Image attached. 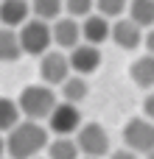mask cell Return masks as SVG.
<instances>
[{
	"label": "cell",
	"instance_id": "obj_21",
	"mask_svg": "<svg viewBox=\"0 0 154 159\" xmlns=\"http://www.w3.org/2000/svg\"><path fill=\"white\" fill-rule=\"evenodd\" d=\"M65 8L70 17H87L95 8V0H65Z\"/></svg>",
	"mask_w": 154,
	"mask_h": 159
},
{
	"label": "cell",
	"instance_id": "obj_13",
	"mask_svg": "<svg viewBox=\"0 0 154 159\" xmlns=\"http://www.w3.org/2000/svg\"><path fill=\"white\" fill-rule=\"evenodd\" d=\"M129 75L132 81L140 87V89H152L154 87V56L146 53V56H137L129 67Z\"/></svg>",
	"mask_w": 154,
	"mask_h": 159
},
{
	"label": "cell",
	"instance_id": "obj_22",
	"mask_svg": "<svg viewBox=\"0 0 154 159\" xmlns=\"http://www.w3.org/2000/svg\"><path fill=\"white\" fill-rule=\"evenodd\" d=\"M143 115L154 123V92H149V95H146V101H143Z\"/></svg>",
	"mask_w": 154,
	"mask_h": 159
},
{
	"label": "cell",
	"instance_id": "obj_27",
	"mask_svg": "<svg viewBox=\"0 0 154 159\" xmlns=\"http://www.w3.org/2000/svg\"><path fill=\"white\" fill-rule=\"evenodd\" d=\"M34 159H45V157H34Z\"/></svg>",
	"mask_w": 154,
	"mask_h": 159
},
{
	"label": "cell",
	"instance_id": "obj_5",
	"mask_svg": "<svg viewBox=\"0 0 154 159\" xmlns=\"http://www.w3.org/2000/svg\"><path fill=\"white\" fill-rule=\"evenodd\" d=\"M81 126V112L79 103H67V101H56V106L48 115V131H53L56 137H73Z\"/></svg>",
	"mask_w": 154,
	"mask_h": 159
},
{
	"label": "cell",
	"instance_id": "obj_11",
	"mask_svg": "<svg viewBox=\"0 0 154 159\" xmlns=\"http://www.w3.org/2000/svg\"><path fill=\"white\" fill-rule=\"evenodd\" d=\"M28 17H31V3L28 0H0V25L20 28Z\"/></svg>",
	"mask_w": 154,
	"mask_h": 159
},
{
	"label": "cell",
	"instance_id": "obj_1",
	"mask_svg": "<svg viewBox=\"0 0 154 159\" xmlns=\"http://www.w3.org/2000/svg\"><path fill=\"white\" fill-rule=\"evenodd\" d=\"M51 137L39 120H22L6 134V154L8 159H34L48 148Z\"/></svg>",
	"mask_w": 154,
	"mask_h": 159
},
{
	"label": "cell",
	"instance_id": "obj_23",
	"mask_svg": "<svg viewBox=\"0 0 154 159\" xmlns=\"http://www.w3.org/2000/svg\"><path fill=\"white\" fill-rule=\"evenodd\" d=\"M143 45H146V53H152V56H154V25L143 34Z\"/></svg>",
	"mask_w": 154,
	"mask_h": 159
},
{
	"label": "cell",
	"instance_id": "obj_2",
	"mask_svg": "<svg viewBox=\"0 0 154 159\" xmlns=\"http://www.w3.org/2000/svg\"><path fill=\"white\" fill-rule=\"evenodd\" d=\"M56 101L59 98H56L53 87H48V84H31V87H25L20 92L17 106H20V115L25 120H48V115L56 106Z\"/></svg>",
	"mask_w": 154,
	"mask_h": 159
},
{
	"label": "cell",
	"instance_id": "obj_24",
	"mask_svg": "<svg viewBox=\"0 0 154 159\" xmlns=\"http://www.w3.org/2000/svg\"><path fill=\"white\" fill-rule=\"evenodd\" d=\"M109 159H137V154H135V151H129V148H121V151H112Z\"/></svg>",
	"mask_w": 154,
	"mask_h": 159
},
{
	"label": "cell",
	"instance_id": "obj_14",
	"mask_svg": "<svg viewBox=\"0 0 154 159\" xmlns=\"http://www.w3.org/2000/svg\"><path fill=\"white\" fill-rule=\"evenodd\" d=\"M59 89H62V101H67V103H81V101L87 98V92H90V84L84 81V75H67V78L59 84Z\"/></svg>",
	"mask_w": 154,
	"mask_h": 159
},
{
	"label": "cell",
	"instance_id": "obj_7",
	"mask_svg": "<svg viewBox=\"0 0 154 159\" xmlns=\"http://www.w3.org/2000/svg\"><path fill=\"white\" fill-rule=\"evenodd\" d=\"M67 64L76 75H90L101 67V48L90 42H79L76 48L67 50Z\"/></svg>",
	"mask_w": 154,
	"mask_h": 159
},
{
	"label": "cell",
	"instance_id": "obj_9",
	"mask_svg": "<svg viewBox=\"0 0 154 159\" xmlns=\"http://www.w3.org/2000/svg\"><path fill=\"white\" fill-rule=\"evenodd\" d=\"M51 36L59 50H70L81 42V22L76 17H56L51 25Z\"/></svg>",
	"mask_w": 154,
	"mask_h": 159
},
{
	"label": "cell",
	"instance_id": "obj_25",
	"mask_svg": "<svg viewBox=\"0 0 154 159\" xmlns=\"http://www.w3.org/2000/svg\"><path fill=\"white\" fill-rule=\"evenodd\" d=\"M3 154H6V137L0 134V159H3Z\"/></svg>",
	"mask_w": 154,
	"mask_h": 159
},
{
	"label": "cell",
	"instance_id": "obj_3",
	"mask_svg": "<svg viewBox=\"0 0 154 159\" xmlns=\"http://www.w3.org/2000/svg\"><path fill=\"white\" fill-rule=\"evenodd\" d=\"M17 39H20L22 53H28V56H42V53L51 50V45H53L51 22H45V20H39V17H28V20L20 25Z\"/></svg>",
	"mask_w": 154,
	"mask_h": 159
},
{
	"label": "cell",
	"instance_id": "obj_6",
	"mask_svg": "<svg viewBox=\"0 0 154 159\" xmlns=\"http://www.w3.org/2000/svg\"><path fill=\"white\" fill-rule=\"evenodd\" d=\"M123 143L135 154H149L154 148V123L149 117H132L123 126Z\"/></svg>",
	"mask_w": 154,
	"mask_h": 159
},
{
	"label": "cell",
	"instance_id": "obj_15",
	"mask_svg": "<svg viewBox=\"0 0 154 159\" xmlns=\"http://www.w3.org/2000/svg\"><path fill=\"white\" fill-rule=\"evenodd\" d=\"M22 56V48H20V39H17V31L14 28H6L0 25V61H17Z\"/></svg>",
	"mask_w": 154,
	"mask_h": 159
},
{
	"label": "cell",
	"instance_id": "obj_8",
	"mask_svg": "<svg viewBox=\"0 0 154 159\" xmlns=\"http://www.w3.org/2000/svg\"><path fill=\"white\" fill-rule=\"evenodd\" d=\"M67 75H70V64H67V56L62 50H45L39 56V78H42V84L59 87Z\"/></svg>",
	"mask_w": 154,
	"mask_h": 159
},
{
	"label": "cell",
	"instance_id": "obj_12",
	"mask_svg": "<svg viewBox=\"0 0 154 159\" xmlns=\"http://www.w3.org/2000/svg\"><path fill=\"white\" fill-rule=\"evenodd\" d=\"M109 39V20L101 14H87L81 20V42L90 45H101Z\"/></svg>",
	"mask_w": 154,
	"mask_h": 159
},
{
	"label": "cell",
	"instance_id": "obj_28",
	"mask_svg": "<svg viewBox=\"0 0 154 159\" xmlns=\"http://www.w3.org/2000/svg\"><path fill=\"white\" fill-rule=\"evenodd\" d=\"M81 159H93V157H81Z\"/></svg>",
	"mask_w": 154,
	"mask_h": 159
},
{
	"label": "cell",
	"instance_id": "obj_10",
	"mask_svg": "<svg viewBox=\"0 0 154 159\" xmlns=\"http://www.w3.org/2000/svg\"><path fill=\"white\" fill-rule=\"evenodd\" d=\"M109 36H112V42H115L118 48H123V50H135V48L143 45V28H140L137 22H132L129 17L115 20V22L109 25Z\"/></svg>",
	"mask_w": 154,
	"mask_h": 159
},
{
	"label": "cell",
	"instance_id": "obj_4",
	"mask_svg": "<svg viewBox=\"0 0 154 159\" xmlns=\"http://www.w3.org/2000/svg\"><path fill=\"white\" fill-rule=\"evenodd\" d=\"M73 140H76L81 157L101 159L109 154V134H107V129L101 123H81Z\"/></svg>",
	"mask_w": 154,
	"mask_h": 159
},
{
	"label": "cell",
	"instance_id": "obj_26",
	"mask_svg": "<svg viewBox=\"0 0 154 159\" xmlns=\"http://www.w3.org/2000/svg\"><path fill=\"white\" fill-rule=\"evenodd\" d=\"M146 159H154V148H152V151H149V154H146Z\"/></svg>",
	"mask_w": 154,
	"mask_h": 159
},
{
	"label": "cell",
	"instance_id": "obj_17",
	"mask_svg": "<svg viewBox=\"0 0 154 159\" xmlns=\"http://www.w3.org/2000/svg\"><path fill=\"white\" fill-rule=\"evenodd\" d=\"M45 151H48V159H81L73 137H56V140L48 143Z\"/></svg>",
	"mask_w": 154,
	"mask_h": 159
},
{
	"label": "cell",
	"instance_id": "obj_20",
	"mask_svg": "<svg viewBox=\"0 0 154 159\" xmlns=\"http://www.w3.org/2000/svg\"><path fill=\"white\" fill-rule=\"evenodd\" d=\"M126 3L129 0H95V8H98V14L101 17H121L123 11H126Z\"/></svg>",
	"mask_w": 154,
	"mask_h": 159
},
{
	"label": "cell",
	"instance_id": "obj_19",
	"mask_svg": "<svg viewBox=\"0 0 154 159\" xmlns=\"http://www.w3.org/2000/svg\"><path fill=\"white\" fill-rule=\"evenodd\" d=\"M20 123V106L11 98H0V134H8Z\"/></svg>",
	"mask_w": 154,
	"mask_h": 159
},
{
	"label": "cell",
	"instance_id": "obj_16",
	"mask_svg": "<svg viewBox=\"0 0 154 159\" xmlns=\"http://www.w3.org/2000/svg\"><path fill=\"white\" fill-rule=\"evenodd\" d=\"M126 11H129V20L137 22L140 28H152L154 25V0H129Z\"/></svg>",
	"mask_w": 154,
	"mask_h": 159
},
{
	"label": "cell",
	"instance_id": "obj_18",
	"mask_svg": "<svg viewBox=\"0 0 154 159\" xmlns=\"http://www.w3.org/2000/svg\"><path fill=\"white\" fill-rule=\"evenodd\" d=\"M65 11V0H31V17H39L45 22H53L56 17H62Z\"/></svg>",
	"mask_w": 154,
	"mask_h": 159
}]
</instances>
